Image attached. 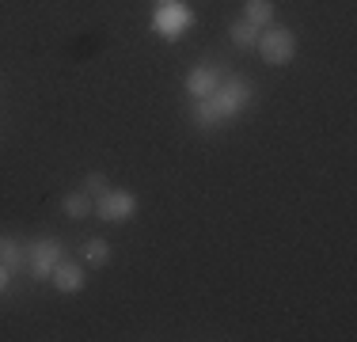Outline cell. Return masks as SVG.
<instances>
[{"mask_svg": "<svg viewBox=\"0 0 357 342\" xmlns=\"http://www.w3.org/2000/svg\"><path fill=\"white\" fill-rule=\"evenodd\" d=\"M259 54H262V61H270V65H289L293 61V54H296V38H293V31H285V27H278V23H270L266 31H259Z\"/></svg>", "mask_w": 357, "mask_h": 342, "instance_id": "6da1fadb", "label": "cell"}, {"mask_svg": "<svg viewBox=\"0 0 357 342\" xmlns=\"http://www.w3.org/2000/svg\"><path fill=\"white\" fill-rule=\"evenodd\" d=\"M190 23H194V12H190L186 4H178V0H167V4H160L156 15H152V27H156V34H160L164 42L183 38V34L190 31Z\"/></svg>", "mask_w": 357, "mask_h": 342, "instance_id": "7a4b0ae2", "label": "cell"}, {"mask_svg": "<svg viewBox=\"0 0 357 342\" xmlns=\"http://www.w3.org/2000/svg\"><path fill=\"white\" fill-rule=\"evenodd\" d=\"M65 259V244L61 239H35V244L27 247V262H31V278H38V281H46V278H54V270H57V262Z\"/></svg>", "mask_w": 357, "mask_h": 342, "instance_id": "3957f363", "label": "cell"}, {"mask_svg": "<svg viewBox=\"0 0 357 342\" xmlns=\"http://www.w3.org/2000/svg\"><path fill=\"white\" fill-rule=\"evenodd\" d=\"M251 80H243V76H232V80H220V88L213 91V103L220 110V118H236L243 107L251 103Z\"/></svg>", "mask_w": 357, "mask_h": 342, "instance_id": "277c9868", "label": "cell"}, {"mask_svg": "<svg viewBox=\"0 0 357 342\" xmlns=\"http://www.w3.org/2000/svg\"><path fill=\"white\" fill-rule=\"evenodd\" d=\"M133 213H137V198H133L130 191H107V194H99V202H96V217L107 221V225H122Z\"/></svg>", "mask_w": 357, "mask_h": 342, "instance_id": "5b68a950", "label": "cell"}, {"mask_svg": "<svg viewBox=\"0 0 357 342\" xmlns=\"http://www.w3.org/2000/svg\"><path fill=\"white\" fill-rule=\"evenodd\" d=\"M220 88V73L213 65H198L190 76H186V91H190L194 99H206V96H213V91Z\"/></svg>", "mask_w": 357, "mask_h": 342, "instance_id": "8992f818", "label": "cell"}, {"mask_svg": "<svg viewBox=\"0 0 357 342\" xmlns=\"http://www.w3.org/2000/svg\"><path fill=\"white\" fill-rule=\"evenodd\" d=\"M54 285L61 289V293H80L84 289V270L76 267V262H57V270H54Z\"/></svg>", "mask_w": 357, "mask_h": 342, "instance_id": "52a82bcc", "label": "cell"}, {"mask_svg": "<svg viewBox=\"0 0 357 342\" xmlns=\"http://www.w3.org/2000/svg\"><path fill=\"white\" fill-rule=\"evenodd\" d=\"M0 262H4L8 270H20L23 262H27V247L12 236H0Z\"/></svg>", "mask_w": 357, "mask_h": 342, "instance_id": "ba28073f", "label": "cell"}, {"mask_svg": "<svg viewBox=\"0 0 357 342\" xmlns=\"http://www.w3.org/2000/svg\"><path fill=\"white\" fill-rule=\"evenodd\" d=\"M243 20L255 23V27H270L274 23V0H248V8H243Z\"/></svg>", "mask_w": 357, "mask_h": 342, "instance_id": "9c48e42d", "label": "cell"}, {"mask_svg": "<svg viewBox=\"0 0 357 342\" xmlns=\"http://www.w3.org/2000/svg\"><path fill=\"white\" fill-rule=\"evenodd\" d=\"M194 122H198L202 130H213V126L225 122V118H220V110H217V103H213V96L194 99Z\"/></svg>", "mask_w": 357, "mask_h": 342, "instance_id": "30bf717a", "label": "cell"}, {"mask_svg": "<svg viewBox=\"0 0 357 342\" xmlns=\"http://www.w3.org/2000/svg\"><path fill=\"white\" fill-rule=\"evenodd\" d=\"M232 42L236 46H255V42H259V27H255V23H248V20H236L232 23Z\"/></svg>", "mask_w": 357, "mask_h": 342, "instance_id": "8fae6325", "label": "cell"}, {"mask_svg": "<svg viewBox=\"0 0 357 342\" xmlns=\"http://www.w3.org/2000/svg\"><path fill=\"white\" fill-rule=\"evenodd\" d=\"M84 259H88L91 267H103V262L110 259V247H107V239H88V244H84Z\"/></svg>", "mask_w": 357, "mask_h": 342, "instance_id": "7c38bea8", "label": "cell"}, {"mask_svg": "<svg viewBox=\"0 0 357 342\" xmlns=\"http://www.w3.org/2000/svg\"><path fill=\"white\" fill-rule=\"evenodd\" d=\"M65 213H69V217H76V221H80V217H88V213H91V194H69V198H65Z\"/></svg>", "mask_w": 357, "mask_h": 342, "instance_id": "4fadbf2b", "label": "cell"}, {"mask_svg": "<svg viewBox=\"0 0 357 342\" xmlns=\"http://www.w3.org/2000/svg\"><path fill=\"white\" fill-rule=\"evenodd\" d=\"M84 194H91V198H99V194H107V179L99 175V171H91V175L84 179Z\"/></svg>", "mask_w": 357, "mask_h": 342, "instance_id": "5bb4252c", "label": "cell"}, {"mask_svg": "<svg viewBox=\"0 0 357 342\" xmlns=\"http://www.w3.org/2000/svg\"><path fill=\"white\" fill-rule=\"evenodd\" d=\"M8 281H12V270H8L4 262H0V293H4V289H8Z\"/></svg>", "mask_w": 357, "mask_h": 342, "instance_id": "9a60e30c", "label": "cell"}, {"mask_svg": "<svg viewBox=\"0 0 357 342\" xmlns=\"http://www.w3.org/2000/svg\"><path fill=\"white\" fill-rule=\"evenodd\" d=\"M160 4H167V0H160Z\"/></svg>", "mask_w": 357, "mask_h": 342, "instance_id": "2e32d148", "label": "cell"}]
</instances>
